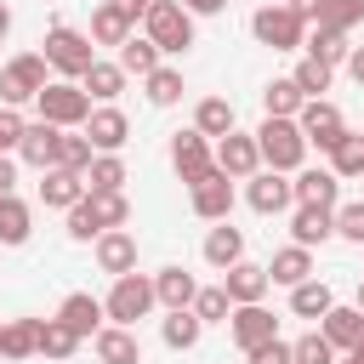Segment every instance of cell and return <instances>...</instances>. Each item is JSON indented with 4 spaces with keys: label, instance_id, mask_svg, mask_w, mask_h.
Instances as JSON below:
<instances>
[{
    "label": "cell",
    "instance_id": "14",
    "mask_svg": "<svg viewBox=\"0 0 364 364\" xmlns=\"http://www.w3.org/2000/svg\"><path fill=\"white\" fill-rule=\"evenodd\" d=\"M245 205L256 210V216H279V210H290L296 199H290V176L284 171H256V176H245Z\"/></svg>",
    "mask_w": 364,
    "mask_h": 364
},
{
    "label": "cell",
    "instance_id": "57",
    "mask_svg": "<svg viewBox=\"0 0 364 364\" xmlns=\"http://www.w3.org/2000/svg\"><path fill=\"white\" fill-rule=\"evenodd\" d=\"M347 358H353V364H364V341H358V347H353V353H347Z\"/></svg>",
    "mask_w": 364,
    "mask_h": 364
},
{
    "label": "cell",
    "instance_id": "20",
    "mask_svg": "<svg viewBox=\"0 0 364 364\" xmlns=\"http://www.w3.org/2000/svg\"><path fill=\"white\" fill-rule=\"evenodd\" d=\"M57 131H63V125L28 119V125H23V136H17V159H23V165H34V171L57 165Z\"/></svg>",
    "mask_w": 364,
    "mask_h": 364
},
{
    "label": "cell",
    "instance_id": "46",
    "mask_svg": "<svg viewBox=\"0 0 364 364\" xmlns=\"http://www.w3.org/2000/svg\"><path fill=\"white\" fill-rule=\"evenodd\" d=\"M290 358L296 364H336V347L324 341V330H307V336L290 341Z\"/></svg>",
    "mask_w": 364,
    "mask_h": 364
},
{
    "label": "cell",
    "instance_id": "35",
    "mask_svg": "<svg viewBox=\"0 0 364 364\" xmlns=\"http://www.w3.org/2000/svg\"><path fill=\"white\" fill-rule=\"evenodd\" d=\"M131 176H125V159L119 154H91L85 165V193H119Z\"/></svg>",
    "mask_w": 364,
    "mask_h": 364
},
{
    "label": "cell",
    "instance_id": "53",
    "mask_svg": "<svg viewBox=\"0 0 364 364\" xmlns=\"http://www.w3.org/2000/svg\"><path fill=\"white\" fill-rule=\"evenodd\" d=\"M284 6H290V11H296V17H301V23H313V17H318V6H324V0H284Z\"/></svg>",
    "mask_w": 364,
    "mask_h": 364
},
{
    "label": "cell",
    "instance_id": "15",
    "mask_svg": "<svg viewBox=\"0 0 364 364\" xmlns=\"http://www.w3.org/2000/svg\"><path fill=\"white\" fill-rule=\"evenodd\" d=\"M210 165H216V159H210V136H199L193 125L171 136V171H176V176H182L188 188H193V182H199V176H205Z\"/></svg>",
    "mask_w": 364,
    "mask_h": 364
},
{
    "label": "cell",
    "instance_id": "11",
    "mask_svg": "<svg viewBox=\"0 0 364 364\" xmlns=\"http://www.w3.org/2000/svg\"><path fill=\"white\" fill-rule=\"evenodd\" d=\"M188 205H193V216L199 222H228L233 216V176H222L216 165L188 188Z\"/></svg>",
    "mask_w": 364,
    "mask_h": 364
},
{
    "label": "cell",
    "instance_id": "47",
    "mask_svg": "<svg viewBox=\"0 0 364 364\" xmlns=\"http://www.w3.org/2000/svg\"><path fill=\"white\" fill-rule=\"evenodd\" d=\"M336 239H347V245H364V199H353V205H336Z\"/></svg>",
    "mask_w": 364,
    "mask_h": 364
},
{
    "label": "cell",
    "instance_id": "48",
    "mask_svg": "<svg viewBox=\"0 0 364 364\" xmlns=\"http://www.w3.org/2000/svg\"><path fill=\"white\" fill-rule=\"evenodd\" d=\"M97 233H102V222L91 216V205H85V199H80V205H68V239H74V245H91Z\"/></svg>",
    "mask_w": 364,
    "mask_h": 364
},
{
    "label": "cell",
    "instance_id": "49",
    "mask_svg": "<svg viewBox=\"0 0 364 364\" xmlns=\"http://www.w3.org/2000/svg\"><path fill=\"white\" fill-rule=\"evenodd\" d=\"M245 364H296V358H290V341H284V336H273V341L250 347V353H245Z\"/></svg>",
    "mask_w": 364,
    "mask_h": 364
},
{
    "label": "cell",
    "instance_id": "31",
    "mask_svg": "<svg viewBox=\"0 0 364 364\" xmlns=\"http://www.w3.org/2000/svg\"><path fill=\"white\" fill-rule=\"evenodd\" d=\"M40 353V318H6L0 324V358H34Z\"/></svg>",
    "mask_w": 364,
    "mask_h": 364
},
{
    "label": "cell",
    "instance_id": "25",
    "mask_svg": "<svg viewBox=\"0 0 364 364\" xmlns=\"http://www.w3.org/2000/svg\"><path fill=\"white\" fill-rule=\"evenodd\" d=\"M131 34H136V23H131L114 0H102V6L91 11V46H114V51H119Z\"/></svg>",
    "mask_w": 364,
    "mask_h": 364
},
{
    "label": "cell",
    "instance_id": "22",
    "mask_svg": "<svg viewBox=\"0 0 364 364\" xmlns=\"http://www.w3.org/2000/svg\"><path fill=\"white\" fill-rule=\"evenodd\" d=\"M318 330H324V341H330L336 353H353V347L364 341V313H358V307H341V301H336V307H330V313L318 318Z\"/></svg>",
    "mask_w": 364,
    "mask_h": 364
},
{
    "label": "cell",
    "instance_id": "54",
    "mask_svg": "<svg viewBox=\"0 0 364 364\" xmlns=\"http://www.w3.org/2000/svg\"><path fill=\"white\" fill-rule=\"evenodd\" d=\"M347 74H353V85H364V46L347 51Z\"/></svg>",
    "mask_w": 364,
    "mask_h": 364
},
{
    "label": "cell",
    "instance_id": "29",
    "mask_svg": "<svg viewBox=\"0 0 364 364\" xmlns=\"http://www.w3.org/2000/svg\"><path fill=\"white\" fill-rule=\"evenodd\" d=\"M193 290H199V279L188 267H159L154 273V301L159 307H193Z\"/></svg>",
    "mask_w": 364,
    "mask_h": 364
},
{
    "label": "cell",
    "instance_id": "4",
    "mask_svg": "<svg viewBox=\"0 0 364 364\" xmlns=\"http://www.w3.org/2000/svg\"><path fill=\"white\" fill-rule=\"evenodd\" d=\"M34 114L46 125H63V131H80L85 114H91V97L80 91V80H46L34 91Z\"/></svg>",
    "mask_w": 364,
    "mask_h": 364
},
{
    "label": "cell",
    "instance_id": "30",
    "mask_svg": "<svg viewBox=\"0 0 364 364\" xmlns=\"http://www.w3.org/2000/svg\"><path fill=\"white\" fill-rule=\"evenodd\" d=\"M330 307H336V290H330L324 279H301V284H290V313H296V318H313V324H318Z\"/></svg>",
    "mask_w": 364,
    "mask_h": 364
},
{
    "label": "cell",
    "instance_id": "3",
    "mask_svg": "<svg viewBox=\"0 0 364 364\" xmlns=\"http://www.w3.org/2000/svg\"><path fill=\"white\" fill-rule=\"evenodd\" d=\"M142 34L159 46V57H182L193 46V11H182V0H154L142 11Z\"/></svg>",
    "mask_w": 364,
    "mask_h": 364
},
{
    "label": "cell",
    "instance_id": "13",
    "mask_svg": "<svg viewBox=\"0 0 364 364\" xmlns=\"http://www.w3.org/2000/svg\"><path fill=\"white\" fill-rule=\"evenodd\" d=\"M228 336H233L239 353H250V347H262V341L279 336V318H273L262 301H239V307L228 313Z\"/></svg>",
    "mask_w": 364,
    "mask_h": 364
},
{
    "label": "cell",
    "instance_id": "43",
    "mask_svg": "<svg viewBox=\"0 0 364 364\" xmlns=\"http://www.w3.org/2000/svg\"><path fill=\"white\" fill-rule=\"evenodd\" d=\"M85 205H91V216H97L102 228H125V222H131V199H125V188H119V193H85Z\"/></svg>",
    "mask_w": 364,
    "mask_h": 364
},
{
    "label": "cell",
    "instance_id": "18",
    "mask_svg": "<svg viewBox=\"0 0 364 364\" xmlns=\"http://www.w3.org/2000/svg\"><path fill=\"white\" fill-rule=\"evenodd\" d=\"M91 353H97V364H142V341L131 324H102L91 336Z\"/></svg>",
    "mask_w": 364,
    "mask_h": 364
},
{
    "label": "cell",
    "instance_id": "6",
    "mask_svg": "<svg viewBox=\"0 0 364 364\" xmlns=\"http://www.w3.org/2000/svg\"><path fill=\"white\" fill-rule=\"evenodd\" d=\"M250 34H256L267 51H301V40H307V23H301V17H296L284 0H279V6L267 0V6H256V11H250Z\"/></svg>",
    "mask_w": 364,
    "mask_h": 364
},
{
    "label": "cell",
    "instance_id": "33",
    "mask_svg": "<svg viewBox=\"0 0 364 364\" xmlns=\"http://www.w3.org/2000/svg\"><path fill=\"white\" fill-rule=\"evenodd\" d=\"M233 125H239V119H233V102H228V97H199V102H193V131H199V136L216 142V136H228Z\"/></svg>",
    "mask_w": 364,
    "mask_h": 364
},
{
    "label": "cell",
    "instance_id": "17",
    "mask_svg": "<svg viewBox=\"0 0 364 364\" xmlns=\"http://www.w3.org/2000/svg\"><path fill=\"white\" fill-rule=\"evenodd\" d=\"M222 290H228V301L239 307V301H262L267 290H273V279H267V267L262 262H233V267H222Z\"/></svg>",
    "mask_w": 364,
    "mask_h": 364
},
{
    "label": "cell",
    "instance_id": "27",
    "mask_svg": "<svg viewBox=\"0 0 364 364\" xmlns=\"http://www.w3.org/2000/svg\"><path fill=\"white\" fill-rule=\"evenodd\" d=\"M245 256V233L233 228V222H210V233H205V262L222 273V267H233Z\"/></svg>",
    "mask_w": 364,
    "mask_h": 364
},
{
    "label": "cell",
    "instance_id": "16",
    "mask_svg": "<svg viewBox=\"0 0 364 364\" xmlns=\"http://www.w3.org/2000/svg\"><path fill=\"white\" fill-rule=\"evenodd\" d=\"M91 256H97V267H102L108 279H119V273L136 267V233H131V228H102V233L91 239Z\"/></svg>",
    "mask_w": 364,
    "mask_h": 364
},
{
    "label": "cell",
    "instance_id": "52",
    "mask_svg": "<svg viewBox=\"0 0 364 364\" xmlns=\"http://www.w3.org/2000/svg\"><path fill=\"white\" fill-rule=\"evenodd\" d=\"M228 0H182V11H193V17H216Z\"/></svg>",
    "mask_w": 364,
    "mask_h": 364
},
{
    "label": "cell",
    "instance_id": "51",
    "mask_svg": "<svg viewBox=\"0 0 364 364\" xmlns=\"http://www.w3.org/2000/svg\"><path fill=\"white\" fill-rule=\"evenodd\" d=\"M0 193H17V154H0Z\"/></svg>",
    "mask_w": 364,
    "mask_h": 364
},
{
    "label": "cell",
    "instance_id": "23",
    "mask_svg": "<svg viewBox=\"0 0 364 364\" xmlns=\"http://www.w3.org/2000/svg\"><path fill=\"white\" fill-rule=\"evenodd\" d=\"M290 239L296 245H324V239H336V210H324V205H296V216H290Z\"/></svg>",
    "mask_w": 364,
    "mask_h": 364
},
{
    "label": "cell",
    "instance_id": "21",
    "mask_svg": "<svg viewBox=\"0 0 364 364\" xmlns=\"http://www.w3.org/2000/svg\"><path fill=\"white\" fill-rule=\"evenodd\" d=\"M57 318H63L80 341H91V336L102 330V301H97L91 290H68V296H63V307H57Z\"/></svg>",
    "mask_w": 364,
    "mask_h": 364
},
{
    "label": "cell",
    "instance_id": "24",
    "mask_svg": "<svg viewBox=\"0 0 364 364\" xmlns=\"http://www.w3.org/2000/svg\"><path fill=\"white\" fill-rule=\"evenodd\" d=\"M199 336H205V324H199V313H193V307H165L159 341H165L171 353H193V347H199Z\"/></svg>",
    "mask_w": 364,
    "mask_h": 364
},
{
    "label": "cell",
    "instance_id": "8",
    "mask_svg": "<svg viewBox=\"0 0 364 364\" xmlns=\"http://www.w3.org/2000/svg\"><path fill=\"white\" fill-rule=\"evenodd\" d=\"M210 159H216V171L222 176H233V182H245V176H256L262 171V154H256V131H228V136H216L210 142Z\"/></svg>",
    "mask_w": 364,
    "mask_h": 364
},
{
    "label": "cell",
    "instance_id": "45",
    "mask_svg": "<svg viewBox=\"0 0 364 364\" xmlns=\"http://www.w3.org/2000/svg\"><path fill=\"white\" fill-rule=\"evenodd\" d=\"M57 165H68V171L85 176V165H91V142H85V131H57Z\"/></svg>",
    "mask_w": 364,
    "mask_h": 364
},
{
    "label": "cell",
    "instance_id": "32",
    "mask_svg": "<svg viewBox=\"0 0 364 364\" xmlns=\"http://www.w3.org/2000/svg\"><path fill=\"white\" fill-rule=\"evenodd\" d=\"M28 233H34V210L17 193H0V245L17 250V245H28Z\"/></svg>",
    "mask_w": 364,
    "mask_h": 364
},
{
    "label": "cell",
    "instance_id": "2",
    "mask_svg": "<svg viewBox=\"0 0 364 364\" xmlns=\"http://www.w3.org/2000/svg\"><path fill=\"white\" fill-rule=\"evenodd\" d=\"M256 154H262V165L267 171H301V159H307V136H301V125L296 119H262L256 125Z\"/></svg>",
    "mask_w": 364,
    "mask_h": 364
},
{
    "label": "cell",
    "instance_id": "41",
    "mask_svg": "<svg viewBox=\"0 0 364 364\" xmlns=\"http://www.w3.org/2000/svg\"><path fill=\"white\" fill-rule=\"evenodd\" d=\"M301 51L336 68V63H347V51H353V46H347V34H330V28H318V23H313V34L301 40Z\"/></svg>",
    "mask_w": 364,
    "mask_h": 364
},
{
    "label": "cell",
    "instance_id": "44",
    "mask_svg": "<svg viewBox=\"0 0 364 364\" xmlns=\"http://www.w3.org/2000/svg\"><path fill=\"white\" fill-rule=\"evenodd\" d=\"M193 313H199V324H228L233 301H228L222 284H205V290H193Z\"/></svg>",
    "mask_w": 364,
    "mask_h": 364
},
{
    "label": "cell",
    "instance_id": "19",
    "mask_svg": "<svg viewBox=\"0 0 364 364\" xmlns=\"http://www.w3.org/2000/svg\"><path fill=\"white\" fill-rule=\"evenodd\" d=\"M80 199H85V176H80V171H68V165H46V171H40V205L68 210V205H80Z\"/></svg>",
    "mask_w": 364,
    "mask_h": 364
},
{
    "label": "cell",
    "instance_id": "9",
    "mask_svg": "<svg viewBox=\"0 0 364 364\" xmlns=\"http://www.w3.org/2000/svg\"><path fill=\"white\" fill-rule=\"evenodd\" d=\"M296 125H301L307 148H318V154H330V142L347 131V119H341V108H336L330 97H307V102L296 108Z\"/></svg>",
    "mask_w": 364,
    "mask_h": 364
},
{
    "label": "cell",
    "instance_id": "42",
    "mask_svg": "<svg viewBox=\"0 0 364 364\" xmlns=\"http://www.w3.org/2000/svg\"><path fill=\"white\" fill-rule=\"evenodd\" d=\"M290 80H296V85H301V97H324V91H330V80H336V68H330V63H318V57H307V51H301V63H296V68H290Z\"/></svg>",
    "mask_w": 364,
    "mask_h": 364
},
{
    "label": "cell",
    "instance_id": "39",
    "mask_svg": "<svg viewBox=\"0 0 364 364\" xmlns=\"http://www.w3.org/2000/svg\"><path fill=\"white\" fill-rule=\"evenodd\" d=\"M114 63H119L125 74H136V80H142V74H154V68H159V46H154L148 34H131V40L119 46V57H114Z\"/></svg>",
    "mask_w": 364,
    "mask_h": 364
},
{
    "label": "cell",
    "instance_id": "1",
    "mask_svg": "<svg viewBox=\"0 0 364 364\" xmlns=\"http://www.w3.org/2000/svg\"><path fill=\"white\" fill-rule=\"evenodd\" d=\"M40 46H46V51H40V57H46V68H51L57 80H80V74L97 63L91 34H80V28H68V23H51Z\"/></svg>",
    "mask_w": 364,
    "mask_h": 364
},
{
    "label": "cell",
    "instance_id": "5",
    "mask_svg": "<svg viewBox=\"0 0 364 364\" xmlns=\"http://www.w3.org/2000/svg\"><path fill=\"white\" fill-rule=\"evenodd\" d=\"M154 307H159V301H154V279L136 273V267L119 273L114 290L102 296V318H108V324H131V330H136V318H148Z\"/></svg>",
    "mask_w": 364,
    "mask_h": 364
},
{
    "label": "cell",
    "instance_id": "34",
    "mask_svg": "<svg viewBox=\"0 0 364 364\" xmlns=\"http://www.w3.org/2000/svg\"><path fill=\"white\" fill-rule=\"evenodd\" d=\"M330 171L341 176V182H353V176H364V131H341L336 142H330Z\"/></svg>",
    "mask_w": 364,
    "mask_h": 364
},
{
    "label": "cell",
    "instance_id": "50",
    "mask_svg": "<svg viewBox=\"0 0 364 364\" xmlns=\"http://www.w3.org/2000/svg\"><path fill=\"white\" fill-rule=\"evenodd\" d=\"M23 125H28V119H23L17 108H6V102H0V154H17V136H23Z\"/></svg>",
    "mask_w": 364,
    "mask_h": 364
},
{
    "label": "cell",
    "instance_id": "37",
    "mask_svg": "<svg viewBox=\"0 0 364 364\" xmlns=\"http://www.w3.org/2000/svg\"><path fill=\"white\" fill-rule=\"evenodd\" d=\"M80 347H85V341H80V336H74V330H68V324H63L57 313H51V318H40V353H46L51 364H63V358H74Z\"/></svg>",
    "mask_w": 364,
    "mask_h": 364
},
{
    "label": "cell",
    "instance_id": "10",
    "mask_svg": "<svg viewBox=\"0 0 364 364\" xmlns=\"http://www.w3.org/2000/svg\"><path fill=\"white\" fill-rule=\"evenodd\" d=\"M85 142H91V154H119L125 142H131V119L114 108V102H91V114H85Z\"/></svg>",
    "mask_w": 364,
    "mask_h": 364
},
{
    "label": "cell",
    "instance_id": "55",
    "mask_svg": "<svg viewBox=\"0 0 364 364\" xmlns=\"http://www.w3.org/2000/svg\"><path fill=\"white\" fill-rule=\"evenodd\" d=\"M114 6H119V11H125V17H131V23H142V11H148V6H154V0H114Z\"/></svg>",
    "mask_w": 364,
    "mask_h": 364
},
{
    "label": "cell",
    "instance_id": "40",
    "mask_svg": "<svg viewBox=\"0 0 364 364\" xmlns=\"http://www.w3.org/2000/svg\"><path fill=\"white\" fill-rule=\"evenodd\" d=\"M313 23H318V28H330V34H353V28L364 23V0H324Z\"/></svg>",
    "mask_w": 364,
    "mask_h": 364
},
{
    "label": "cell",
    "instance_id": "28",
    "mask_svg": "<svg viewBox=\"0 0 364 364\" xmlns=\"http://www.w3.org/2000/svg\"><path fill=\"white\" fill-rule=\"evenodd\" d=\"M267 279L273 284H301V279H313V250L307 245H284V250H273V262H267Z\"/></svg>",
    "mask_w": 364,
    "mask_h": 364
},
{
    "label": "cell",
    "instance_id": "26",
    "mask_svg": "<svg viewBox=\"0 0 364 364\" xmlns=\"http://www.w3.org/2000/svg\"><path fill=\"white\" fill-rule=\"evenodd\" d=\"M125 80H131V74H125L119 63H108V57H97V63H91L85 74H80V91H85L91 102H114V97L125 91Z\"/></svg>",
    "mask_w": 364,
    "mask_h": 364
},
{
    "label": "cell",
    "instance_id": "58",
    "mask_svg": "<svg viewBox=\"0 0 364 364\" xmlns=\"http://www.w3.org/2000/svg\"><path fill=\"white\" fill-rule=\"evenodd\" d=\"M358 313H364V279H358Z\"/></svg>",
    "mask_w": 364,
    "mask_h": 364
},
{
    "label": "cell",
    "instance_id": "59",
    "mask_svg": "<svg viewBox=\"0 0 364 364\" xmlns=\"http://www.w3.org/2000/svg\"><path fill=\"white\" fill-rule=\"evenodd\" d=\"M336 364H353V358H347V353H336Z\"/></svg>",
    "mask_w": 364,
    "mask_h": 364
},
{
    "label": "cell",
    "instance_id": "38",
    "mask_svg": "<svg viewBox=\"0 0 364 364\" xmlns=\"http://www.w3.org/2000/svg\"><path fill=\"white\" fill-rule=\"evenodd\" d=\"M142 91H148V102H154V108H176L188 85H182V68H165V63H159L154 74H142Z\"/></svg>",
    "mask_w": 364,
    "mask_h": 364
},
{
    "label": "cell",
    "instance_id": "56",
    "mask_svg": "<svg viewBox=\"0 0 364 364\" xmlns=\"http://www.w3.org/2000/svg\"><path fill=\"white\" fill-rule=\"evenodd\" d=\"M6 34H11V6L0 0V40H6Z\"/></svg>",
    "mask_w": 364,
    "mask_h": 364
},
{
    "label": "cell",
    "instance_id": "12",
    "mask_svg": "<svg viewBox=\"0 0 364 364\" xmlns=\"http://www.w3.org/2000/svg\"><path fill=\"white\" fill-rule=\"evenodd\" d=\"M290 199H296V205H324V210H336V205H341V176H336L330 165H301V171H290Z\"/></svg>",
    "mask_w": 364,
    "mask_h": 364
},
{
    "label": "cell",
    "instance_id": "36",
    "mask_svg": "<svg viewBox=\"0 0 364 364\" xmlns=\"http://www.w3.org/2000/svg\"><path fill=\"white\" fill-rule=\"evenodd\" d=\"M307 97H301V85L290 80V74H279V80H267L262 85V108L273 114V119H296V108H301Z\"/></svg>",
    "mask_w": 364,
    "mask_h": 364
},
{
    "label": "cell",
    "instance_id": "7",
    "mask_svg": "<svg viewBox=\"0 0 364 364\" xmlns=\"http://www.w3.org/2000/svg\"><path fill=\"white\" fill-rule=\"evenodd\" d=\"M51 80V68H46V57L40 51H17L6 68H0V102L6 108H17V102H34V91Z\"/></svg>",
    "mask_w": 364,
    "mask_h": 364
}]
</instances>
